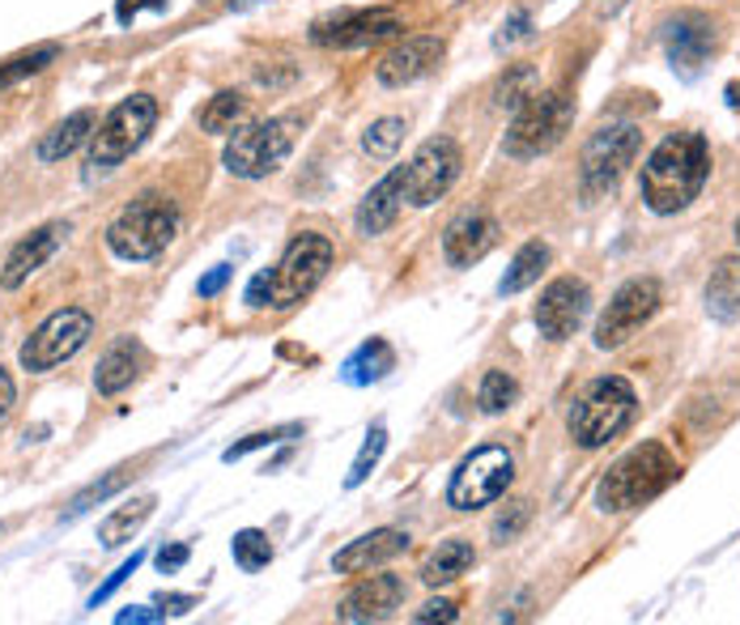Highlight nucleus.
<instances>
[{"label": "nucleus", "instance_id": "37998d69", "mask_svg": "<svg viewBox=\"0 0 740 625\" xmlns=\"http://www.w3.org/2000/svg\"><path fill=\"white\" fill-rule=\"evenodd\" d=\"M13 405H18V387H13V379H9V371L0 366V426L9 421Z\"/></svg>", "mask_w": 740, "mask_h": 625}, {"label": "nucleus", "instance_id": "e433bc0d", "mask_svg": "<svg viewBox=\"0 0 740 625\" xmlns=\"http://www.w3.org/2000/svg\"><path fill=\"white\" fill-rule=\"evenodd\" d=\"M124 481H128V468H115V472H111L107 481H98V486H90V490H85V493H77V498H73V507L64 511V519H77V515H85V511H90L94 502H103V498H111V493L119 490Z\"/></svg>", "mask_w": 740, "mask_h": 625}, {"label": "nucleus", "instance_id": "8fccbe9b", "mask_svg": "<svg viewBox=\"0 0 740 625\" xmlns=\"http://www.w3.org/2000/svg\"><path fill=\"white\" fill-rule=\"evenodd\" d=\"M737 243H740V221H737Z\"/></svg>", "mask_w": 740, "mask_h": 625}, {"label": "nucleus", "instance_id": "72a5a7b5", "mask_svg": "<svg viewBox=\"0 0 740 625\" xmlns=\"http://www.w3.org/2000/svg\"><path fill=\"white\" fill-rule=\"evenodd\" d=\"M384 447H387V426H371V435H366L354 468H350V477H345V486H350V490H357V486L375 472V463H379V456H384Z\"/></svg>", "mask_w": 740, "mask_h": 625}, {"label": "nucleus", "instance_id": "58836bf2", "mask_svg": "<svg viewBox=\"0 0 740 625\" xmlns=\"http://www.w3.org/2000/svg\"><path fill=\"white\" fill-rule=\"evenodd\" d=\"M523 523H528V502H511V511H502V515L493 519V541L498 544L515 541L523 532Z\"/></svg>", "mask_w": 740, "mask_h": 625}, {"label": "nucleus", "instance_id": "9b49d317", "mask_svg": "<svg viewBox=\"0 0 740 625\" xmlns=\"http://www.w3.org/2000/svg\"><path fill=\"white\" fill-rule=\"evenodd\" d=\"M460 166H465V154L451 136H435L426 140L417 154L409 158V166H400V191H405V205L413 209H426L442 200L451 184L460 179Z\"/></svg>", "mask_w": 740, "mask_h": 625}, {"label": "nucleus", "instance_id": "dca6fc26", "mask_svg": "<svg viewBox=\"0 0 740 625\" xmlns=\"http://www.w3.org/2000/svg\"><path fill=\"white\" fill-rule=\"evenodd\" d=\"M439 60H442V39H435V34H413V39L396 43V48L379 60L375 77H379V85H387V90H400V85L421 82Z\"/></svg>", "mask_w": 740, "mask_h": 625}, {"label": "nucleus", "instance_id": "ddd939ff", "mask_svg": "<svg viewBox=\"0 0 740 625\" xmlns=\"http://www.w3.org/2000/svg\"><path fill=\"white\" fill-rule=\"evenodd\" d=\"M659 302H664V290H659L656 277H634V281H626V285L613 294L608 311L601 315V324H596V350H617V345H626L638 327L652 324Z\"/></svg>", "mask_w": 740, "mask_h": 625}, {"label": "nucleus", "instance_id": "4468645a", "mask_svg": "<svg viewBox=\"0 0 740 625\" xmlns=\"http://www.w3.org/2000/svg\"><path fill=\"white\" fill-rule=\"evenodd\" d=\"M587 311H592V290H587V281H579V277H557V281H549L541 302H536V327H541V336H549V341H566V336H575L579 324L587 320Z\"/></svg>", "mask_w": 740, "mask_h": 625}, {"label": "nucleus", "instance_id": "49530a36", "mask_svg": "<svg viewBox=\"0 0 740 625\" xmlns=\"http://www.w3.org/2000/svg\"><path fill=\"white\" fill-rule=\"evenodd\" d=\"M226 281H230V269L221 264V269H213L209 277H205V281H200V285H196V294H200V299H213V294H218Z\"/></svg>", "mask_w": 740, "mask_h": 625}, {"label": "nucleus", "instance_id": "2eb2a0df", "mask_svg": "<svg viewBox=\"0 0 740 625\" xmlns=\"http://www.w3.org/2000/svg\"><path fill=\"white\" fill-rule=\"evenodd\" d=\"M664 48L668 60L681 77H698V69L707 64V55L715 48V27L702 13H677L664 22Z\"/></svg>", "mask_w": 740, "mask_h": 625}, {"label": "nucleus", "instance_id": "7c9ffc66", "mask_svg": "<svg viewBox=\"0 0 740 625\" xmlns=\"http://www.w3.org/2000/svg\"><path fill=\"white\" fill-rule=\"evenodd\" d=\"M515 400H520V383L511 379L507 371H486L481 392H477V405H481V413H502V408H511Z\"/></svg>", "mask_w": 740, "mask_h": 625}, {"label": "nucleus", "instance_id": "393cba45", "mask_svg": "<svg viewBox=\"0 0 740 625\" xmlns=\"http://www.w3.org/2000/svg\"><path fill=\"white\" fill-rule=\"evenodd\" d=\"M477 562V553H472V544L468 541H442L426 562H421V583H430V587H439V583H451V579H460Z\"/></svg>", "mask_w": 740, "mask_h": 625}, {"label": "nucleus", "instance_id": "9d476101", "mask_svg": "<svg viewBox=\"0 0 740 625\" xmlns=\"http://www.w3.org/2000/svg\"><path fill=\"white\" fill-rule=\"evenodd\" d=\"M515 481V460L507 447H481L460 460V468L451 472V486H447V502L456 511H477V507H490L498 502L507 486Z\"/></svg>", "mask_w": 740, "mask_h": 625}, {"label": "nucleus", "instance_id": "a19ab883", "mask_svg": "<svg viewBox=\"0 0 740 625\" xmlns=\"http://www.w3.org/2000/svg\"><path fill=\"white\" fill-rule=\"evenodd\" d=\"M140 566V553H133V562H124V566H119V571L111 574L107 583H103V587H98V592H94V596H90V608H98V604H103V600L111 596V592H115V587H119V583H124V579H128V574L137 571Z\"/></svg>", "mask_w": 740, "mask_h": 625}, {"label": "nucleus", "instance_id": "de8ad7c7", "mask_svg": "<svg viewBox=\"0 0 740 625\" xmlns=\"http://www.w3.org/2000/svg\"><path fill=\"white\" fill-rule=\"evenodd\" d=\"M166 608H124L119 622H163Z\"/></svg>", "mask_w": 740, "mask_h": 625}, {"label": "nucleus", "instance_id": "aec40b11", "mask_svg": "<svg viewBox=\"0 0 740 625\" xmlns=\"http://www.w3.org/2000/svg\"><path fill=\"white\" fill-rule=\"evenodd\" d=\"M64 235H69V221H52V226H43V230H34L30 239L9 251V260H4V269H0V285L4 290H18V285H27L34 272L43 269L48 260L55 256V247L64 243Z\"/></svg>", "mask_w": 740, "mask_h": 625}, {"label": "nucleus", "instance_id": "c85d7f7f", "mask_svg": "<svg viewBox=\"0 0 740 625\" xmlns=\"http://www.w3.org/2000/svg\"><path fill=\"white\" fill-rule=\"evenodd\" d=\"M545 264H549V247L545 243H523L520 251H515V260H511L507 277L498 281V294H520V290H528L532 281H541Z\"/></svg>", "mask_w": 740, "mask_h": 625}, {"label": "nucleus", "instance_id": "4be33fe9", "mask_svg": "<svg viewBox=\"0 0 740 625\" xmlns=\"http://www.w3.org/2000/svg\"><path fill=\"white\" fill-rule=\"evenodd\" d=\"M400 205H405V191H400V170H392L387 179H379L371 196L357 205V235H384L392 221L400 218Z\"/></svg>", "mask_w": 740, "mask_h": 625}, {"label": "nucleus", "instance_id": "a211bd4d", "mask_svg": "<svg viewBox=\"0 0 740 625\" xmlns=\"http://www.w3.org/2000/svg\"><path fill=\"white\" fill-rule=\"evenodd\" d=\"M400 600H405V583H400L396 574H371V579H362L354 592L341 600L336 617L350 625L384 622V617H392V613L400 608Z\"/></svg>", "mask_w": 740, "mask_h": 625}, {"label": "nucleus", "instance_id": "f704fd0d", "mask_svg": "<svg viewBox=\"0 0 740 625\" xmlns=\"http://www.w3.org/2000/svg\"><path fill=\"white\" fill-rule=\"evenodd\" d=\"M52 60H55V48H39V52L9 60V64L0 69V94H4L9 85H18V82H27V77H34V73H43Z\"/></svg>", "mask_w": 740, "mask_h": 625}, {"label": "nucleus", "instance_id": "c9c22d12", "mask_svg": "<svg viewBox=\"0 0 740 625\" xmlns=\"http://www.w3.org/2000/svg\"><path fill=\"white\" fill-rule=\"evenodd\" d=\"M528 94H536V73L520 64V69H511L502 85H498V107H520Z\"/></svg>", "mask_w": 740, "mask_h": 625}, {"label": "nucleus", "instance_id": "5701e85b", "mask_svg": "<svg viewBox=\"0 0 740 625\" xmlns=\"http://www.w3.org/2000/svg\"><path fill=\"white\" fill-rule=\"evenodd\" d=\"M140 375V350L133 341H119L115 350H107V357L94 371V387L103 396H119L124 387H133V379Z\"/></svg>", "mask_w": 740, "mask_h": 625}, {"label": "nucleus", "instance_id": "473e14b6", "mask_svg": "<svg viewBox=\"0 0 740 625\" xmlns=\"http://www.w3.org/2000/svg\"><path fill=\"white\" fill-rule=\"evenodd\" d=\"M400 140H405V119H396V115H387V119H375L366 136H362V149L371 154V158H392L396 149H400Z\"/></svg>", "mask_w": 740, "mask_h": 625}, {"label": "nucleus", "instance_id": "412c9836", "mask_svg": "<svg viewBox=\"0 0 740 625\" xmlns=\"http://www.w3.org/2000/svg\"><path fill=\"white\" fill-rule=\"evenodd\" d=\"M409 549V537L400 532V528H379V532H366L362 541L345 544L336 558H332V566L341 574H371L387 566L392 558H400Z\"/></svg>", "mask_w": 740, "mask_h": 625}, {"label": "nucleus", "instance_id": "f3484780", "mask_svg": "<svg viewBox=\"0 0 740 625\" xmlns=\"http://www.w3.org/2000/svg\"><path fill=\"white\" fill-rule=\"evenodd\" d=\"M493 247H498V221L490 213H465L447 226L442 235V256L451 269H472L477 260H486Z\"/></svg>", "mask_w": 740, "mask_h": 625}, {"label": "nucleus", "instance_id": "4c0bfd02", "mask_svg": "<svg viewBox=\"0 0 740 625\" xmlns=\"http://www.w3.org/2000/svg\"><path fill=\"white\" fill-rule=\"evenodd\" d=\"M302 435V426H281V430H264V435H251L243 438V442H234L221 460L226 463H234V460H243V456H251V451H260V447H273V442H285V438H294Z\"/></svg>", "mask_w": 740, "mask_h": 625}, {"label": "nucleus", "instance_id": "cd10ccee", "mask_svg": "<svg viewBox=\"0 0 740 625\" xmlns=\"http://www.w3.org/2000/svg\"><path fill=\"white\" fill-rule=\"evenodd\" d=\"M707 311L715 320H737L740 315V260H723L707 285Z\"/></svg>", "mask_w": 740, "mask_h": 625}, {"label": "nucleus", "instance_id": "c03bdc74", "mask_svg": "<svg viewBox=\"0 0 740 625\" xmlns=\"http://www.w3.org/2000/svg\"><path fill=\"white\" fill-rule=\"evenodd\" d=\"M184 562H188V544H170V549L158 553V566H163V574H175Z\"/></svg>", "mask_w": 740, "mask_h": 625}, {"label": "nucleus", "instance_id": "a18cd8bd", "mask_svg": "<svg viewBox=\"0 0 740 625\" xmlns=\"http://www.w3.org/2000/svg\"><path fill=\"white\" fill-rule=\"evenodd\" d=\"M247 306H256V311L269 306V272H260V277L247 285Z\"/></svg>", "mask_w": 740, "mask_h": 625}, {"label": "nucleus", "instance_id": "a878e982", "mask_svg": "<svg viewBox=\"0 0 740 625\" xmlns=\"http://www.w3.org/2000/svg\"><path fill=\"white\" fill-rule=\"evenodd\" d=\"M154 507H158V498H137V502H128V507L111 511V515L98 523V541L107 544V549L128 544L140 532V528H145V519L154 515Z\"/></svg>", "mask_w": 740, "mask_h": 625}, {"label": "nucleus", "instance_id": "1a4fd4ad", "mask_svg": "<svg viewBox=\"0 0 740 625\" xmlns=\"http://www.w3.org/2000/svg\"><path fill=\"white\" fill-rule=\"evenodd\" d=\"M638 149H643V133L634 124H604L601 133L583 145V163H579V188H583V196L596 200V196L617 188V179L638 158Z\"/></svg>", "mask_w": 740, "mask_h": 625}, {"label": "nucleus", "instance_id": "79ce46f5", "mask_svg": "<svg viewBox=\"0 0 740 625\" xmlns=\"http://www.w3.org/2000/svg\"><path fill=\"white\" fill-rule=\"evenodd\" d=\"M413 622H456V604L451 600H430L426 608H417V617Z\"/></svg>", "mask_w": 740, "mask_h": 625}, {"label": "nucleus", "instance_id": "0eeeda50", "mask_svg": "<svg viewBox=\"0 0 740 625\" xmlns=\"http://www.w3.org/2000/svg\"><path fill=\"white\" fill-rule=\"evenodd\" d=\"M158 124V103L149 94H133L119 107H111V115L98 124V133L90 136V166L94 170H115L124 158H133L145 136Z\"/></svg>", "mask_w": 740, "mask_h": 625}, {"label": "nucleus", "instance_id": "c756f323", "mask_svg": "<svg viewBox=\"0 0 740 625\" xmlns=\"http://www.w3.org/2000/svg\"><path fill=\"white\" fill-rule=\"evenodd\" d=\"M243 119H247L243 94H218V98H209V107L200 111V128L205 133H239Z\"/></svg>", "mask_w": 740, "mask_h": 625}, {"label": "nucleus", "instance_id": "bb28decb", "mask_svg": "<svg viewBox=\"0 0 740 625\" xmlns=\"http://www.w3.org/2000/svg\"><path fill=\"white\" fill-rule=\"evenodd\" d=\"M396 366V354H392V345H387L384 336H371L362 350H357L350 362H345V379L354 383V387H366V383H379Z\"/></svg>", "mask_w": 740, "mask_h": 625}, {"label": "nucleus", "instance_id": "6e6552de", "mask_svg": "<svg viewBox=\"0 0 740 625\" xmlns=\"http://www.w3.org/2000/svg\"><path fill=\"white\" fill-rule=\"evenodd\" d=\"M332 269V243L324 235H299L294 243L285 247L281 264L269 272V306L290 311L299 306Z\"/></svg>", "mask_w": 740, "mask_h": 625}, {"label": "nucleus", "instance_id": "423d86ee", "mask_svg": "<svg viewBox=\"0 0 740 625\" xmlns=\"http://www.w3.org/2000/svg\"><path fill=\"white\" fill-rule=\"evenodd\" d=\"M294 140H299V115H273L264 124H247L230 136L221 163L239 179H264L290 158Z\"/></svg>", "mask_w": 740, "mask_h": 625}, {"label": "nucleus", "instance_id": "f8f14e48", "mask_svg": "<svg viewBox=\"0 0 740 625\" xmlns=\"http://www.w3.org/2000/svg\"><path fill=\"white\" fill-rule=\"evenodd\" d=\"M90 336H94V315L82 311V306H64V311L48 315L43 324L30 332V341L22 345V366H27L30 375L55 371L60 362L82 354Z\"/></svg>", "mask_w": 740, "mask_h": 625}, {"label": "nucleus", "instance_id": "b1692460", "mask_svg": "<svg viewBox=\"0 0 740 625\" xmlns=\"http://www.w3.org/2000/svg\"><path fill=\"white\" fill-rule=\"evenodd\" d=\"M85 136H94V111L90 107L73 111L64 124H55L52 133L39 140V163H60V158H69Z\"/></svg>", "mask_w": 740, "mask_h": 625}, {"label": "nucleus", "instance_id": "09e8293b", "mask_svg": "<svg viewBox=\"0 0 740 625\" xmlns=\"http://www.w3.org/2000/svg\"><path fill=\"white\" fill-rule=\"evenodd\" d=\"M140 4H154V9H163L166 0H119V22H133Z\"/></svg>", "mask_w": 740, "mask_h": 625}, {"label": "nucleus", "instance_id": "2f4dec72", "mask_svg": "<svg viewBox=\"0 0 740 625\" xmlns=\"http://www.w3.org/2000/svg\"><path fill=\"white\" fill-rule=\"evenodd\" d=\"M230 549H234V562H239V571H247V574L264 571V566L273 562V544H269V537H264V532H256V528L239 532Z\"/></svg>", "mask_w": 740, "mask_h": 625}, {"label": "nucleus", "instance_id": "f257e3e1", "mask_svg": "<svg viewBox=\"0 0 740 625\" xmlns=\"http://www.w3.org/2000/svg\"><path fill=\"white\" fill-rule=\"evenodd\" d=\"M711 175V145L702 133L664 136L652 158L643 163V200L647 209L668 218L698 200V191Z\"/></svg>", "mask_w": 740, "mask_h": 625}, {"label": "nucleus", "instance_id": "f03ea898", "mask_svg": "<svg viewBox=\"0 0 740 625\" xmlns=\"http://www.w3.org/2000/svg\"><path fill=\"white\" fill-rule=\"evenodd\" d=\"M677 477H681L677 456H673L664 442H643V447L626 451L622 460L604 472L601 490H596V507L608 511V515L634 511V507L659 498Z\"/></svg>", "mask_w": 740, "mask_h": 625}, {"label": "nucleus", "instance_id": "6ab92c4d", "mask_svg": "<svg viewBox=\"0 0 740 625\" xmlns=\"http://www.w3.org/2000/svg\"><path fill=\"white\" fill-rule=\"evenodd\" d=\"M400 22L384 13V9H366V13H341V18H332V22H320V27L311 30V39L320 43V48H362V43H375V39H387V34H396Z\"/></svg>", "mask_w": 740, "mask_h": 625}, {"label": "nucleus", "instance_id": "7ed1b4c3", "mask_svg": "<svg viewBox=\"0 0 740 625\" xmlns=\"http://www.w3.org/2000/svg\"><path fill=\"white\" fill-rule=\"evenodd\" d=\"M571 119H575V103L566 90H536L528 94L520 107H515V119L507 128V158H541L553 145H562V136L571 133Z\"/></svg>", "mask_w": 740, "mask_h": 625}, {"label": "nucleus", "instance_id": "ea45409f", "mask_svg": "<svg viewBox=\"0 0 740 625\" xmlns=\"http://www.w3.org/2000/svg\"><path fill=\"white\" fill-rule=\"evenodd\" d=\"M528 27H532V18H528V9H515L507 22H502V34H498V48H507V43H520L528 39Z\"/></svg>", "mask_w": 740, "mask_h": 625}, {"label": "nucleus", "instance_id": "20e7f679", "mask_svg": "<svg viewBox=\"0 0 740 625\" xmlns=\"http://www.w3.org/2000/svg\"><path fill=\"white\" fill-rule=\"evenodd\" d=\"M634 405H638V396L622 375H604V379L587 383L571 408V438L583 451H596L630 426Z\"/></svg>", "mask_w": 740, "mask_h": 625}, {"label": "nucleus", "instance_id": "39448f33", "mask_svg": "<svg viewBox=\"0 0 740 625\" xmlns=\"http://www.w3.org/2000/svg\"><path fill=\"white\" fill-rule=\"evenodd\" d=\"M179 235V213L163 196H140L107 226V247L119 260H154Z\"/></svg>", "mask_w": 740, "mask_h": 625}]
</instances>
